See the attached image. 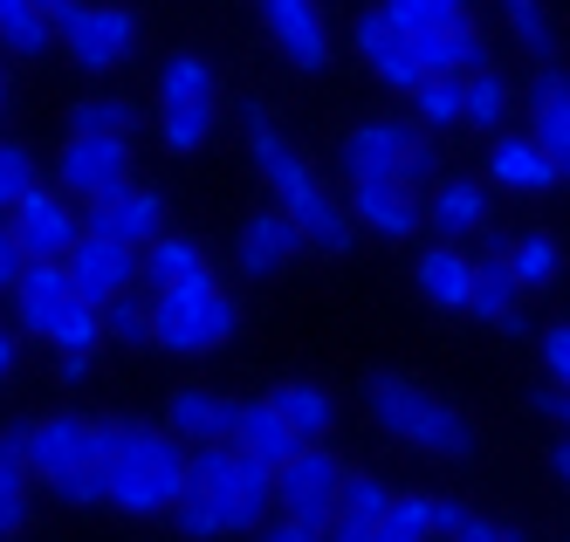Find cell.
<instances>
[{
  "mask_svg": "<svg viewBox=\"0 0 570 542\" xmlns=\"http://www.w3.org/2000/svg\"><path fill=\"white\" fill-rule=\"evenodd\" d=\"M97 461H104V494L117 515H173L186 502L193 481V453L173 426H145V420H97Z\"/></svg>",
  "mask_w": 570,
  "mask_h": 542,
  "instance_id": "obj_1",
  "label": "cell"
},
{
  "mask_svg": "<svg viewBox=\"0 0 570 542\" xmlns=\"http://www.w3.org/2000/svg\"><path fill=\"white\" fill-rule=\"evenodd\" d=\"M275 509V467L262 453H248L240 440L220 446H193V481L186 502L173 509L179 535L193 542H220V535H255Z\"/></svg>",
  "mask_w": 570,
  "mask_h": 542,
  "instance_id": "obj_2",
  "label": "cell"
},
{
  "mask_svg": "<svg viewBox=\"0 0 570 542\" xmlns=\"http://www.w3.org/2000/svg\"><path fill=\"white\" fill-rule=\"evenodd\" d=\"M240 124H248V151H255V173L275 186L282 214H289V220L303 227V240L316 247V255H344V247H351V234H357L351 206H337L331 193H323V179H316L309 165L296 158V145L275 131V117H268L262 104H248V110H240Z\"/></svg>",
  "mask_w": 570,
  "mask_h": 542,
  "instance_id": "obj_3",
  "label": "cell"
},
{
  "mask_svg": "<svg viewBox=\"0 0 570 542\" xmlns=\"http://www.w3.org/2000/svg\"><path fill=\"white\" fill-rule=\"evenodd\" d=\"M364 405H372L379 433H392L399 446H420V453H440V461H474V420H461L446 398L420 392L413 378H399V371H379L372 385H364Z\"/></svg>",
  "mask_w": 570,
  "mask_h": 542,
  "instance_id": "obj_4",
  "label": "cell"
},
{
  "mask_svg": "<svg viewBox=\"0 0 570 542\" xmlns=\"http://www.w3.org/2000/svg\"><path fill=\"white\" fill-rule=\"evenodd\" d=\"M240 329V309L220 282H179V288H151V344L173 357H207Z\"/></svg>",
  "mask_w": 570,
  "mask_h": 542,
  "instance_id": "obj_5",
  "label": "cell"
},
{
  "mask_svg": "<svg viewBox=\"0 0 570 542\" xmlns=\"http://www.w3.org/2000/svg\"><path fill=\"white\" fill-rule=\"evenodd\" d=\"M214 110H220V90H214V69L199 56H173L166 76H158V138L166 151H199L214 138Z\"/></svg>",
  "mask_w": 570,
  "mask_h": 542,
  "instance_id": "obj_6",
  "label": "cell"
},
{
  "mask_svg": "<svg viewBox=\"0 0 570 542\" xmlns=\"http://www.w3.org/2000/svg\"><path fill=\"white\" fill-rule=\"evenodd\" d=\"M344 461L331 446H303V453H289V461L275 467V515H289V522H309V529H323L331 535V522H337V509H344Z\"/></svg>",
  "mask_w": 570,
  "mask_h": 542,
  "instance_id": "obj_7",
  "label": "cell"
},
{
  "mask_svg": "<svg viewBox=\"0 0 570 542\" xmlns=\"http://www.w3.org/2000/svg\"><path fill=\"white\" fill-rule=\"evenodd\" d=\"M56 186L83 206L125 193L131 186V145L117 131H69V145L56 151Z\"/></svg>",
  "mask_w": 570,
  "mask_h": 542,
  "instance_id": "obj_8",
  "label": "cell"
},
{
  "mask_svg": "<svg viewBox=\"0 0 570 542\" xmlns=\"http://www.w3.org/2000/svg\"><path fill=\"white\" fill-rule=\"evenodd\" d=\"M28 467L42 474L49 487L76 481V474H97V420H83V412H56V420H35V426H14Z\"/></svg>",
  "mask_w": 570,
  "mask_h": 542,
  "instance_id": "obj_9",
  "label": "cell"
},
{
  "mask_svg": "<svg viewBox=\"0 0 570 542\" xmlns=\"http://www.w3.org/2000/svg\"><path fill=\"white\" fill-rule=\"evenodd\" d=\"M8 220H14V240H21L28 262H69V247L90 234L83 199H69L62 186H35Z\"/></svg>",
  "mask_w": 570,
  "mask_h": 542,
  "instance_id": "obj_10",
  "label": "cell"
},
{
  "mask_svg": "<svg viewBox=\"0 0 570 542\" xmlns=\"http://www.w3.org/2000/svg\"><path fill=\"white\" fill-rule=\"evenodd\" d=\"M69 282H76V296H83V303H117V296H131V288L145 282V247H131V240H117V234H83V240H76L69 247Z\"/></svg>",
  "mask_w": 570,
  "mask_h": 542,
  "instance_id": "obj_11",
  "label": "cell"
},
{
  "mask_svg": "<svg viewBox=\"0 0 570 542\" xmlns=\"http://www.w3.org/2000/svg\"><path fill=\"white\" fill-rule=\"evenodd\" d=\"M131 35H138V14H131V8H117V0H83V8H76V14L56 28V41L69 49V62H76V69H90V76H104V69L125 62Z\"/></svg>",
  "mask_w": 570,
  "mask_h": 542,
  "instance_id": "obj_12",
  "label": "cell"
},
{
  "mask_svg": "<svg viewBox=\"0 0 570 542\" xmlns=\"http://www.w3.org/2000/svg\"><path fill=\"white\" fill-rule=\"evenodd\" d=\"M420 138L426 131H420V124H405V117H364V124L344 131L337 158H344L351 179H385V173H405V158H413Z\"/></svg>",
  "mask_w": 570,
  "mask_h": 542,
  "instance_id": "obj_13",
  "label": "cell"
},
{
  "mask_svg": "<svg viewBox=\"0 0 570 542\" xmlns=\"http://www.w3.org/2000/svg\"><path fill=\"white\" fill-rule=\"evenodd\" d=\"M351 41H357V56L379 69V82H392V90H405L413 97L420 82H426V62H420V41L405 35L385 8H372V14H357V28H351Z\"/></svg>",
  "mask_w": 570,
  "mask_h": 542,
  "instance_id": "obj_14",
  "label": "cell"
},
{
  "mask_svg": "<svg viewBox=\"0 0 570 542\" xmlns=\"http://www.w3.org/2000/svg\"><path fill=\"white\" fill-rule=\"evenodd\" d=\"M351 220L372 227V234H385V240H405V234L420 227V186L399 179V173H385V179H351Z\"/></svg>",
  "mask_w": 570,
  "mask_h": 542,
  "instance_id": "obj_15",
  "label": "cell"
},
{
  "mask_svg": "<svg viewBox=\"0 0 570 542\" xmlns=\"http://www.w3.org/2000/svg\"><path fill=\"white\" fill-rule=\"evenodd\" d=\"M76 303H83V296H76V282H69L62 262H28V275L14 282V323L35 329V337H56V323Z\"/></svg>",
  "mask_w": 570,
  "mask_h": 542,
  "instance_id": "obj_16",
  "label": "cell"
},
{
  "mask_svg": "<svg viewBox=\"0 0 570 542\" xmlns=\"http://www.w3.org/2000/svg\"><path fill=\"white\" fill-rule=\"evenodd\" d=\"M529 138L557 158V173L570 186V76L557 62H543L537 76H529Z\"/></svg>",
  "mask_w": 570,
  "mask_h": 542,
  "instance_id": "obj_17",
  "label": "cell"
},
{
  "mask_svg": "<svg viewBox=\"0 0 570 542\" xmlns=\"http://www.w3.org/2000/svg\"><path fill=\"white\" fill-rule=\"evenodd\" d=\"M262 21H268V35H275V49L289 56L296 69H323L331 62V28H323V14H316V0H262Z\"/></svg>",
  "mask_w": 570,
  "mask_h": 542,
  "instance_id": "obj_18",
  "label": "cell"
},
{
  "mask_svg": "<svg viewBox=\"0 0 570 542\" xmlns=\"http://www.w3.org/2000/svg\"><path fill=\"white\" fill-rule=\"evenodd\" d=\"M303 227L289 220V214H248L240 220V247H234V262H240V275H282L296 255H303Z\"/></svg>",
  "mask_w": 570,
  "mask_h": 542,
  "instance_id": "obj_19",
  "label": "cell"
},
{
  "mask_svg": "<svg viewBox=\"0 0 570 542\" xmlns=\"http://www.w3.org/2000/svg\"><path fill=\"white\" fill-rule=\"evenodd\" d=\"M166 426H173L186 446H220V440L240 433V405L220 398V392H207V385H193V392H173Z\"/></svg>",
  "mask_w": 570,
  "mask_h": 542,
  "instance_id": "obj_20",
  "label": "cell"
},
{
  "mask_svg": "<svg viewBox=\"0 0 570 542\" xmlns=\"http://www.w3.org/2000/svg\"><path fill=\"white\" fill-rule=\"evenodd\" d=\"M83 214H90L97 234H117V240H131V247H151L158 234H166V199L145 193V186H125V193L83 206Z\"/></svg>",
  "mask_w": 570,
  "mask_h": 542,
  "instance_id": "obj_21",
  "label": "cell"
},
{
  "mask_svg": "<svg viewBox=\"0 0 570 542\" xmlns=\"http://www.w3.org/2000/svg\"><path fill=\"white\" fill-rule=\"evenodd\" d=\"M488 179L509 186V193H550V186H563L557 158L537 138H495V151H488Z\"/></svg>",
  "mask_w": 570,
  "mask_h": 542,
  "instance_id": "obj_22",
  "label": "cell"
},
{
  "mask_svg": "<svg viewBox=\"0 0 570 542\" xmlns=\"http://www.w3.org/2000/svg\"><path fill=\"white\" fill-rule=\"evenodd\" d=\"M413 282H420V296L433 309H468L474 303V262L461 255V247H426Z\"/></svg>",
  "mask_w": 570,
  "mask_h": 542,
  "instance_id": "obj_23",
  "label": "cell"
},
{
  "mask_svg": "<svg viewBox=\"0 0 570 542\" xmlns=\"http://www.w3.org/2000/svg\"><path fill=\"white\" fill-rule=\"evenodd\" d=\"M234 440L248 446V453H262L268 467H282L289 453H303V446H309V440H303L289 420H282V405H275V398H262V405H240V433H234Z\"/></svg>",
  "mask_w": 570,
  "mask_h": 542,
  "instance_id": "obj_24",
  "label": "cell"
},
{
  "mask_svg": "<svg viewBox=\"0 0 570 542\" xmlns=\"http://www.w3.org/2000/svg\"><path fill=\"white\" fill-rule=\"evenodd\" d=\"M413 41H420L426 76H474V69H488V49H481L474 21H461V28H433V35H413Z\"/></svg>",
  "mask_w": 570,
  "mask_h": 542,
  "instance_id": "obj_25",
  "label": "cell"
},
{
  "mask_svg": "<svg viewBox=\"0 0 570 542\" xmlns=\"http://www.w3.org/2000/svg\"><path fill=\"white\" fill-rule=\"evenodd\" d=\"M522 296H529V288L515 282V268H509V247H495V255H488V262H474V316L481 323H509L515 309H522Z\"/></svg>",
  "mask_w": 570,
  "mask_h": 542,
  "instance_id": "obj_26",
  "label": "cell"
},
{
  "mask_svg": "<svg viewBox=\"0 0 570 542\" xmlns=\"http://www.w3.org/2000/svg\"><path fill=\"white\" fill-rule=\"evenodd\" d=\"M179 282H214V268H207V255H199L193 240L158 234L145 247V296H151V288H179Z\"/></svg>",
  "mask_w": 570,
  "mask_h": 542,
  "instance_id": "obj_27",
  "label": "cell"
},
{
  "mask_svg": "<svg viewBox=\"0 0 570 542\" xmlns=\"http://www.w3.org/2000/svg\"><path fill=\"white\" fill-rule=\"evenodd\" d=\"M268 398L282 405V420H289L303 440H323V433L337 426V398L323 392V385H309V378H289V385H275Z\"/></svg>",
  "mask_w": 570,
  "mask_h": 542,
  "instance_id": "obj_28",
  "label": "cell"
},
{
  "mask_svg": "<svg viewBox=\"0 0 570 542\" xmlns=\"http://www.w3.org/2000/svg\"><path fill=\"white\" fill-rule=\"evenodd\" d=\"M413 117H420V131H454V124H468V76H426L413 90Z\"/></svg>",
  "mask_w": 570,
  "mask_h": 542,
  "instance_id": "obj_29",
  "label": "cell"
},
{
  "mask_svg": "<svg viewBox=\"0 0 570 542\" xmlns=\"http://www.w3.org/2000/svg\"><path fill=\"white\" fill-rule=\"evenodd\" d=\"M426 214H433V227H440L446 240H461V234H474V227L488 220V193H481L474 179H446V186L433 193Z\"/></svg>",
  "mask_w": 570,
  "mask_h": 542,
  "instance_id": "obj_30",
  "label": "cell"
},
{
  "mask_svg": "<svg viewBox=\"0 0 570 542\" xmlns=\"http://www.w3.org/2000/svg\"><path fill=\"white\" fill-rule=\"evenodd\" d=\"M56 41V21L35 0H0V49L8 56H42Z\"/></svg>",
  "mask_w": 570,
  "mask_h": 542,
  "instance_id": "obj_31",
  "label": "cell"
},
{
  "mask_svg": "<svg viewBox=\"0 0 570 542\" xmlns=\"http://www.w3.org/2000/svg\"><path fill=\"white\" fill-rule=\"evenodd\" d=\"M28 453H21V440L8 433L0 440V535H14L21 522H28Z\"/></svg>",
  "mask_w": 570,
  "mask_h": 542,
  "instance_id": "obj_32",
  "label": "cell"
},
{
  "mask_svg": "<svg viewBox=\"0 0 570 542\" xmlns=\"http://www.w3.org/2000/svg\"><path fill=\"white\" fill-rule=\"evenodd\" d=\"M372 542H433V494H392Z\"/></svg>",
  "mask_w": 570,
  "mask_h": 542,
  "instance_id": "obj_33",
  "label": "cell"
},
{
  "mask_svg": "<svg viewBox=\"0 0 570 542\" xmlns=\"http://www.w3.org/2000/svg\"><path fill=\"white\" fill-rule=\"evenodd\" d=\"M385 14L405 35H433V28H461L468 21V0H385Z\"/></svg>",
  "mask_w": 570,
  "mask_h": 542,
  "instance_id": "obj_34",
  "label": "cell"
},
{
  "mask_svg": "<svg viewBox=\"0 0 570 542\" xmlns=\"http://www.w3.org/2000/svg\"><path fill=\"white\" fill-rule=\"evenodd\" d=\"M557 240L550 234H522V240H509V268H515V282L522 288H543V282H557Z\"/></svg>",
  "mask_w": 570,
  "mask_h": 542,
  "instance_id": "obj_35",
  "label": "cell"
},
{
  "mask_svg": "<svg viewBox=\"0 0 570 542\" xmlns=\"http://www.w3.org/2000/svg\"><path fill=\"white\" fill-rule=\"evenodd\" d=\"M385 509H392V487H385L379 474H351V481H344V509H337V522L379 529V522H385Z\"/></svg>",
  "mask_w": 570,
  "mask_h": 542,
  "instance_id": "obj_36",
  "label": "cell"
},
{
  "mask_svg": "<svg viewBox=\"0 0 570 542\" xmlns=\"http://www.w3.org/2000/svg\"><path fill=\"white\" fill-rule=\"evenodd\" d=\"M502 117H509V82L495 69H474L468 76V124L474 131H502Z\"/></svg>",
  "mask_w": 570,
  "mask_h": 542,
  "instance_id": "obj_37",
  "label": "cell"
},
{
  "mask_svg": "<svg viewBox=\"0 0 570 542\" xmlns=\"http://www.w3.org/2000/svg\"><path fill=\"white\" fill-rule=\"evenodd\" d=\"M502 14H509V28H515V41L537 62H550L557 56V28H550V14H543V0H502Z\"/></svg>",
  "mask_w": 570,
  "mask_h": 542,
  "instance_id": "obj_38",
  "label": "cell"
},
{
  "mask_svg": "<svg viewBox=\"0 0 570 542\" xmlns=\"http://www.w3.org/2000/svg\"><path fill=\"white\" fill-rule=\"evenodd\" d=\"M104 329H110V337L117 344H151V296H138V288H131V296H117V303H104Z\"/></svg>",
  "mask_w": 570,
  "mask_h": 542,
  "instance_id": "obj_39",
  "label": "cell"
},
{
  "mask_svg": "<svg viewBox=\"0 0 570 542\" xmlns=\"http://www.w3.org/2000/svg\"><path fill=\"white\" fill-rule=\"evenodd\" d=\"M104 337H110V329H104V309H97V303H76V309L56 323L49 344H56V351H97Z\"/></svg>",
  "mask_w": 570,
  "mask_h": 542,
  "instance_id": "obj_40",
  "label": "cell"
},
{
  "mask_svg": "<svg viewBox=\"0 0 570 542\" xmlns=\"http://www.w3.org/2000/svg\"><path fill=\"white\" fill-rule=\"evenodd\" d=\"M131 117H138V110H131L125 97H83V104L69 110V124H76V131H117V138L131 131Z\"/></svg>",
  "mask_w": 570,
  "mask_h": 542,
  "instance_id": "obj_41",
  "label": "cell"
},
{
  "mask_svg": "<svg viewBox=\"0 0 570 542\" xmlns=\"http://www.w3.org/2000/svg\"><path fill=\"white\" fill-rule=\"evenodd\" d=\"M28 193H35V158L21 145H0V214H14Z\"/></svg>",
  "mask_w": 570,
  "mask_h": 542,
  "instance_id": "obj_42",
  "label": "cell"
},
{
  "mask_svg": "<svg viewBox=\"0 0 570 542\" xmlns=\"http://www.w3.org/2000/svg\"><path fill=\"white\" fill-rule=\"evenodd\" d=\"M468 522H474V509H468V502H454V494H433V535H440V542H454Z\"/></svg>",
  "mask_w": 570,
  "mask_h": 542,
  "instance_id": "obj_43",
  "label": "cell"
},
{
  "mask_svg": "<svg viewBox=\"0 0 570 542\" xmlns=\"http://www.w3.org/2000/svg\"><path fill=\"white\" fill-rule=\"evenodd\" d=\"M28 275V255H21V240H14V220L0 214V288H14Z\"/></svg>",
  "mask_w": 570,
  "mask_h": 542,
  "instance_id": "obj_44",
  "label": "cell"
},
{
  "mask_svg": "<svg viewBox=\"0 0 570 542\" xmlns=\"http://www.w3.org/2000/svg\"><path fill=\"white\" fill-rule=\"evenodd\" d=\"M543 364H550V385H570V323L543 329Z\"/></svg>",
  "mask_w": 570,
  "mask_h": 542,
  "instance_id": "obj_45",
  "label": "cell"
},
{
  "mask_svg": "<svg viewBox=\"0 0 570 542\" xmlns=\"http://www.w3.org/2000/svg\"><path fill=\"white\" fill-rule=\"evenodd\" d=\"M255 542H331V535H323V529H309V522L275 515V522H262V529H255Z\"/></svg>",
  "mask_w": 570,
  "mask_h": 542,
  "instance_id": "obj_46",
  "label": "cell"
},
{
  "mask_svg": "<svg viewBox=\"0 0 570 542\" xmlns=\"http://www.w3.org/2000/svg\"><path fill=\"white\" fill-rule=\"evenodd\" d=\"M433 173H440V151H433V138H420V145H413V158H405V173H399V179H413V186H426Z\"/></svg>",
  "mask_w": 570,
  "mask_h": 542,
  "instance_id": "obj_47",
  "label": "cell"
},
{
  "mask_svg": "<svg viewBox=\"0 0 570 542\" xmlns=\"http://www.w3.org/2000/svg\"><path fill=\"white\" fill-rule=\"evenodd\" d=\"M537 412H543V420H557V426L570 433V385H550V392H537Z\"/></svg>",
  "mask_w": 570,
  "mask_h": 542,
  "instance_id": "obj_48",
  "label": "cell"
},
{
  "mask_svg": "<svg viewBox=\"0 0 570 542\" xmlns=\"http://www.w3.org/2000/svg\"><path fill=\"white\" fill-rule=\"evenodd\" d=\"M454 542H522V535H515V529H502V522H488V515H474Z\"/></svg>",
  "mask_w": 570,
  "mask_h": 542,
  "instance_id": "obj_49",
  "label": "cell"
},
{
  "mask_svg": "<svg viewBox=\"0 0 570 542\" xmlns=\"http://www.w3.org/2000/svg\"><path fill=\"white\" fill-rule=\"evenodd\" d=\"M90 357L97 351H62V385H83L90 378Z\"/></svg>",
  "mask_w": 570,
  "mask_h": 542,
  "instance_id": "obj_50",
  "label": "cell"
},
{
  "mask_svg": "<svg viewBox=\"0 0 570 542\" xmlns=\"http://www.w3.org/2000/svg\"><path fill=\"white\" fill-rule=\"evenodd\" d=\"M550 474H557V481H563V487H570V433H563V440H557V446H550Z\"/></svg>",
  "mask_w": 570,
  "mask_h": 542,
  "instance_id": "obj_51",
  "label": "cell"
},
{
  "mask_svg": "<svg viewBox=\"0 0 570 542\" xmlns=\"http://www.w3.org/2000/svg\"><path fill=\"white\" fill-rule=\"evenodd\" d=\"M35 8H42V14H49V21H56V28H62V21H69V14H76V8H83V0H35Z\"/></svg>",
  "mask_w": 570,
  "mask_h": 542,
  "instance_id": "obj_52",
  "label": "cell"
},
{
  "mask_svg": "<svg viewBox=\"0 0 570 542\" xmlns=\"http://www.w3.org/2000/svg\"><path fill=\"white\" fill-rule=\"evenodd\" d=\"M331 542H372V529H357V522H331Z\"/></svg>",
  "mask_w": 570,
  "mask_h": 542,
  "instance_id": "obj_53",
  "label": "cell"
},
{
  "mask_svg": "<svg viewBox=\"0 0 570 542\" xmlns=\"http://www.w3.org/2000/svg\"><path fill=\"white\" fill-rule=\"evenodd\" d=\"M14 371V329H0V378Z\"/></svg>",
  "mask_w": 570,
  "mask_h": 542,
  "instance_id": "obj_54",
  "label": "cell"
},
{
  "mask_svg": "<svg viewBox=\"0 0 570 542\" xmlns=\"http://www.w3.org/2000/svg\"><path fill=\"white\" fill-rule=\"evenodd\" d=\"M0 97H8V76H0Z\"/></svg>",
  "mask_w": 570,
  "mask_h": 542,
  "instance_id": "obj_55",
  "label": "cell"
}]
</instances>
